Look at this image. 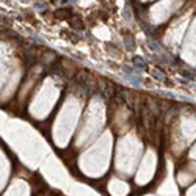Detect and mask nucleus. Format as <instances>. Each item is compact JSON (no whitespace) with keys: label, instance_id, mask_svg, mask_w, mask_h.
<instances>
[{"label":"nucleus","instance_id":"obj_1","mask_svg":"<svg viewBox=\"0 0 196 196\" xmlns=\"http://www.w3.org/2000/svg\"><path fill=\"white\" fill-rule=\"evenodd\" d=\"M72 16V11L69 8H60V10L55 11V17L57 19H69Z\"/></svg>","mask_w":196,"mask_h":196},{"label":"nucleus","instance_id":"obj_2","mask_svg":"<svg viewBox=\"0 0 196 196\" xmlns=\"http://www.w3.org/2000/svg\"><path fill=\"white\" fill-rule=\"evenodd\" d=\"M67 21H69L71 27H74V28H82V27H83V24H82V19L77 14H72Z\"/></svg>","mask_w":196,"mask_h":196}]
</instances>
